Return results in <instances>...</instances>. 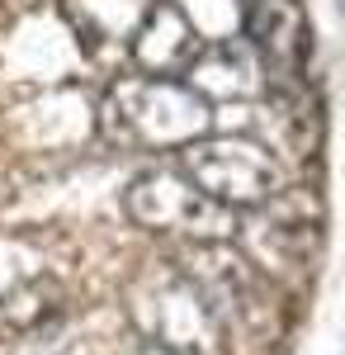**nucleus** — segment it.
<instances>
[{
    "instance_id": "f257e3e1",
    "label": "nucleus",
    "mask_w": 345,
    "mask_h": 355,
    "mask_svg": "<svg viewBox=\"0 0 345 355\" xmlns=\"http://www.w3.org/2000/svg\"><path fill=\"white\" fill-rule=\"evenodd\" d=\"M180 171L194 180V190H204L222 209H251L265 204L279 190V171L269 162V152L251 142H209V147H189L180 157Z\"/></svg>"
},
{
    "instance_id": "f03ea898",
    "label": "nucleus",
    "mask_w": 345,
    "mask_h": 355,
    "mask_svg": "<svg viewBox=\"0 0 345 355\" xmlns=\"http://www.w3.org/2000/svg\"><path fill=\"white\" fill-rule=\"evenodd\" d=\"M157 204V209H137V218L152 223L157 232H194V242H218L227 237V209L213 204L204 190H194L185 171H157V175H142L128 194V204Z\"/></svg>"
},
{
    "instance_id": "7ed1b4c3",
    "label": "nucleus",
    "mask_w": 345,
    "mask_h": 355,
    "mask_svg": "<svg viewBox=\"0 0 345 355\" xmlns=\"http://www.w3.org/2000/svg\"><path fill=\"white\" fill-rule=\"evenodd\" d=\"M251 33L265 53L274 81H298L308 62V24L293 0H256L251 5Z\"/></svg>"
}]
</instances>
